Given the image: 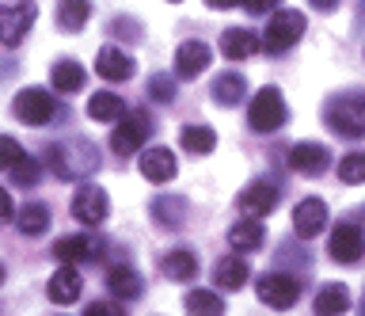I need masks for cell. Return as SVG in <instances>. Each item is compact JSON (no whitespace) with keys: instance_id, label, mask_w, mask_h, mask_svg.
I'll return each mask as SVG.
<instances>
[{"instance_id":"cell-12","label":"cell","mask_w":365,"mask_h":316,"mask_svg":"<svg viewBox=\"0 0 365 316\" xmlns=\"http://www.w3.org/2000/svg\"><path fill=\"white\" fill-rule=\"evenodd\" d=\"M236 206L244 210V218H267V213H274V206H278V187L274 183H247L244 190H240Z\"/></svg>"},{"instance_id":"cell-24","label":"cell","mask_w":365,"mask_h":316,"mask_svg":"<svg viewBox=\"0 0 365 316\" xmlns=\"http://www.w3.org/2000/svg\"><path fill=\"white\" fill-rule=\"evenodd\" d=\"M16 225L23 236H42L50 229V210L42 206V202H27V206L16 210Z\"/></svg>"},{"instance_id":"cell-33","label":"cell","mask_w":365,"mask_h":316,"mask_svg":"<svg viewBox=\"0 0 365 316\" xmlns=\"http://www.w3.org/2000/svg\"><path fill=\"white\" fill-rule=\"evenodd\" d=\"M339 179L342 183H365V153H350L339 160Z\"/></svg>"},{"instance_id":"cell-43","label":"cell","mask_w":365,"mask_h":316,"mask_svg":"<svg viewBox=\"0 0 365 316\" xmlns=\"http://www.w3.org/2000/svg\"><path fill=\"white\" fill-rule=\"evenodd\" d=\"M171 4H179V0H171Z\"/></svg>"},{"instance_id":"cell-39","label":"cell","mask_w":365,"mask_h":316,"mask_svg":"<svg viewBox=\"0 0 365 316\" xmlns=\"http://www.w3.org/2000/svg\"><path fill=\"white\" fill-rule=\"evenodd\" d=\"M278 4H282V0H244V8H247V12H255V16H262V12H274Z\"/></svg>"},{"instance_id":"cell-25","label":"cell","mask_w":365,"mask_h":316,"mask_svg":"<svg viewBox=\"0 0 365 316\" xmlns=\"http://www.w3.org/2000/svg\"><path fill=\"white\" fill-rule=\"evenodd\" d=\"M194 275H198V259H194V252H187V248H175V252L164 255V278H171V282H190Z\"/></svg>"},{"instance_id":"cell-5","label":"cell","mask_w":365,"mask_h":316,"mask_svg":"<svg viewBox=\"0 0 365 316\" xmlns=\"http://www.w3.org/2000/svg\"><path fill=\"white\" fill-rule=\"evenodd\" d=\"M304 35V16L301 12H274V19L267 24V31H262V42H267L270 53H282L297 46V39Z\"/></svg>"},{"instance_id":"cell-10","label":"cell","mask_w":365,"mask_h":316,"mask_svg":"<svg viewBox=\"0 0 365 316\" xmlns=\"http://www.w3.org/2000/svg\"><path fill=\"white\" fill-rule=\"evenodd\" d=\"M327 255L335 259V263H358L365 255V233L358 225H335V233H331L327 240Z\"/></svg>"},{"instance_id":"cell-42","label":"cell","mask_w":365,"mask_h":316,"mask_svg":"<svg viewBox=\"0 0 365 316\" xmlns=\"http://www.w3.org/2000/svg\"><path fill=\"white\" fill-rule=\"evenodd\" d=\"M0 282H4V263H0Z\"/></svg>"},{"instance_id":"cell-14","label":"cell","mask_w":365,"mask_h":316,"mask_svg":"<svg viewBox=\"0 0 365 316\" xmlns=\"http://www.w3.org/2000/svg\"><path fill=\"white\" fill-rule=\"evenodd\" d=\"M210 61H213V50L205 46V42H198V39L182 42V46L175 50V73L182 76V81L205 73V69H210Z\"/></svg>"},{"instance_id":"cell-34","label":"cell","mask_w":365,"mask_h":316,"mask_svg":"<svg viewBox=\"0 0 365 316\" xmlns=\"http://www.w3.org/2000/svg\"><path fill=\"white\" fill-rule=\"evenodd\" d=\"M23 156H27V153H23V145L16 138H8V133H0V172H11Z\"/></svg>"},{"instance_id":"cell-27","label":"cell","mask_w":365,"mask_h":316,"mask_svg":"<svg viewBox=\"0 0 365 316\" xmlns=\"http://www.w3.org/2000/svg\"><path fill=\"white\" fill-rule=\"evenodd\" d=\"M107 290L114 293V297L133 301V297H141V278H137V270H133V267H110Z\"/></svg>"},{"instance_id":"cell-16","label":"cell","mask_w":365,"mask_h":316,"mask_svg":"<svg viewBox=\"0 0 365 316\" xmlns=\"http://www.w3.org/2000/svg\"><path fill=\"white\" fill-rule=\"evenodd\" d=\"M46 293H50V301H57V305H73L80 293H84V278H80L76 267H65V263H61V270H53V278H50V286H46Z\"/></svg>"},{"instance_id":"cell-13","label":"cell","mask_w":365,"mask_h":316,"mask_svg":"<svg viewBox=\"0 0 365 316\" xmlns=\"http://www.w3.org/2000/svg\"><path fill=\"white\" fill-rule=\"evenodd\" d=\"M324 225H327L324 198H301V202H297V210H293V229H297V236L312 240V236L324 233Z\"/></svg>"},{"instance_id":"cell-32","label":"cell","mask_w":365,"mask_h":316,"mask_svg":"<svg viewBox=\"0 0 365 316\" xmlns=\"http://www.w3.org/2000/svg\"><path fill=\"white\" fill-rule=\"evenodd\" d=\"M153 218L160 225H168V229H175V225H182V218H187V206H182V198L164 195V198L153 202Z\"/></svg>"},{"instance_id":"cell-3","label":"cell","mask_w":365,"mask_h":316,"mask_svg":"<svg viewBox=\"0 0 365 316\" xmlns=\"http://www.w3.org/2000/svg\"><path fill=\"white\" fill-rule=\"evenodd\" d=\"M285 96L278 92V88H262V92H255V99H251V107H247V122H251V130H259V133H274V130H282L285 126Z\"/></svg>"},{"instance_id":"cell-4","label":"cell","mask_w":365,"mask_h":316,"mask_svg":"<svg viewBox=\"0 0 365 316\" xmlns=\"http://www.w3.org/2000/svg\"><path fill=\"white\" fill-rule=\"evenodd\" d=\"M259 301L270 305V309H293L297 297H301V282L293 275H282V270H270V275L259 278Z\"/></svg>"},{"instance_id":"cell-36","label":"cell","mask_w":365,"mask_h":316,"mask_svg":"<svg viewBox=\"0 0 365 316\" xmlns=\"http://www.w3.org/2000/svg\"><path fill=\"white\" fill-rule=\"evenodd\" d=\"M148 96H153L156 103H171V99H175V81H171L168 73H156L153 81H148Z\"/></svg>"},{"instance_id":"cell-35","label":"cell","mask_w":365,"mask_h":316,"mask_svg":"<svg viewBox=\"0 0 365 316\" xmlns=\"http://www.w3.org/2000/svg\"><path fill=\"white\" fill-rule=\"evenodd\" d=\"M38 172H42V164L34 160V156H23V160L11 168V179H16L19 187H34L38 183Z\"/></svg>"},{"instance_id":"cell-18","label":"cell","mask_w":365,"mask_h":316,"mask_svg":"<svg viewBox=\"0 0 365 316\" xmlns=\"http://www.w3.org/2000/svg\"><path fill=\"white\" fill-rule=\"evenodd\" d=\"M262 236H267L262 221L259 218H244V221H236L232 229H228V244H232L240 255H247V252H259L262 248Z\"/></svg>"},{"instance_id":"cell-31","label":"cell","mask_w":365,"mask_h":316,"mask_svg":"<svg viewBox=\"0 0 365 316\" xmlns=\"http://www.w3.org/2000/svg\"><path fill=\"white\" fill-rule=\"evenodd\" d=\"M187 312L190 316H221L225 312V301L217 297L213 290H190L187 293Z\"/></svg>"},{"instance_id":"cell-15","label":"cell","mask_w":365,"mask_h":316,"mask_svg":"<svg viewBox=\"0 0 365 316\" xmlns=\"http://www.w3.org/2000/svg\"><path fill=\"white\" fill-rule=\"evenodd\" d=\"M133 58L125 50H118V46H103L99 50V58H96V73L103 76V81H110V84H118V81H130L133 76Z\"/></svg>"},{"instance_id":"cell-2","label":"cell","mask_w":365,"mask_h":316,"mask_svg":"<svg viewBox=\"0 0 365 316\" xmlns=\"http://www.w3.org/2000/svg\"><path fill=\"white\" fill-rule=\"evenodd\" d=\"M327 126L335 133H342V138H365V96L361 92H346V96L331 99Z\"/></svg>"},{"instance_id":"cell-23","label":"cell","mask_w":365,"mask_h":316,"mask_svg":"<svg viewBox=\"0 0 365 316\" xmlns=\"http://www.w3.org/2000/svg\"><path fill=\"white\" fill-rule=\"evenodd\" d=\"M88 16H91V4H88V0H57V27L68 31V35L84 31Z\"/></svg>"},{"instance_id":"cell-8","label":"cell","mask_w":365,"mask_h":316,"mask_svg":"<svg viewBox=\"0 0 365 316\" xmlns=\"http://www.w3.org/2000/svg\"><path fill=\"white\" fill-rule=\"evenodd\" d=\"M34 16H38L34 4H0V42L4 46H19L27 39Z\"/></svg>"},{"instance_id":"cell-6","label":"cell","mask_w":365,"mask_h":316,"mask_svg":"<svg viewBox=\"0 0 365 316\" xmlns=\"http://www.w3.org/2000/svg\"><path fill=\"white\" fill-rule=\"evenodd\" d=\"M145 138H148V115H141V111H130V115H122L118 126H114L110 149L118 153V156H133V153L145 145Z\"/></svg>"},{"instance_id":"cell-11","label":"cell","mask_w":365,"mask_h":316,"mask_svg":"<svg viewBox=\"0 0 365 316\" xmlns=\"http://www.w3.org/2000/svg\"><path fill=\"white\" fill-rule=\"evenodd\" d=\"M289 168L297 175H324L331 168V153L319 141H301L289 149Z\"/></svg>"},{"instance_id":"cell-30","label":"cell","mask_w":365,"mask_h":316,"mask_svg":"<svg viewBox=\"0 0 365 316\" xmlns=\"http://www.w3.org/2000/svg\"><path fill=\"white\" fill-rule=\"evenodd\" d=\"M244 76H240V73H221V76H217V81H213V99H217V103H225V107H236L240 103V99H244Z\"/></svg>"},{"instance_id":"cell-9","label":"cell","mask_w":365,"mask_h":316,"mask_svg":"<svg viewBox=\"0 0 365 316\" xmlns=\"http://www.w3.org/2000/svg\"><path fill=\"white\" fill-rule=\"evenodd\" d=\"M107 210H110L107 190L96 187V183H84L73 195V218L80 225H103V221H107Z\"/></svg>"},{"instance_id":"cell-17","label":"cell","mask_w":365,"mask_h":316,"mask_svg":"<svg viewBox=\"0 0 365 316\" xmlns=\"http://www.w3.org/2000/svg\"><path fill=\"white\" fill-rule=\"evenodd\" d=\"M96 252H99L96 236H61V240L53 244V255L61 259L65 267H76V263H84V259H91Z\"/></svg>"},{"instance_id":"cell-21","label":"cell","mask_w":365,"mask_h":316,"mask_svg":"<svg viewBox=\"0 0 365 316\" xmlns=\"http://www.w3.org/2000/svg\"><path fill=\"white\" fill-rule=\"evenodd\" d=\"M141 175L148 183H168V179H175V156L168 149H145L141 153Z\"/></svg>"},{"instance_id":"cell-7","label":"cell","mask_w":365,"mask_h":316,"mask_svg":"<svg viewBox=\"0 0 365 316\" xmlns=\"http://www.w3.org/2000/svg\"><path fill=\"white\" fill-rule=\"evenodd\" d=\"M11 111H16V118L27 122V126H46L57 107H53L50 92H42V88H23L16 96V103H11Z\"/></svg>"},{"instance_id":"cell-20","label":"cell","mask_w":365,"mask_h":316,"mask_svg":"<svg viewBox=\"0 0 365 316\" xmlns=\"http://www.w3.org/2000/svg\"><path fill=\"white\" fill-rule=\"evenodd\" d=\"M255 50H259V39H255V31H247V27H228L221 35V53L232 61H247Z\"/></svg>"},{"instance_id":"cell-1","label":"cell","mask_w":365,"mask_h":316,"mask_svg":"<svg viewBox=\"0 0 365 316\" xmlns=\"http://www.w3.org/2000/svg\"><path fill=\"white\" fill-rule=\"evenodd\" d=\"M46 164L57 179H80V175H91L99 168V153L91 141H80V138H68V141H53L46 149Z\"/></svg>"},{"instance_id":"cell-29","label":"cell","mask_w":365,"mask_h":316,"mask_svg":"<svg viewBox=\"0 0 365 316\" xmlns=\"http://www.w3.org/2000/svg\"><path fill=\"white\" fill-rule=\"evenodd\" d=\"M50 81H53L57 92L73 96V92H80V88H84V69H80L76 61H57L53 73H50Z\"/></svg>"},{"instance_id":"cell-19","label":"cell","mask_w":365,"mask_h":316,"mask_svg":"<svg viewBox=\"0 0 365 316\" xmlns=\"http://www.w3.org/2000/svg\"><path fill=\"white\" fill-rule=\"evenodd\" d=\"M346 309H350V290L342 286V282H327V286H319L316 301H312L316 316H342Z\"/></svg>"},{"instance_id":"cell-22","label":"cell","mask_w":365,"mask_h":316,"mask_svg":"<svg viewBox=\"0 0 365 316\" xmlns=\"http://www.w3.org/2000/svg\"><path fill=\"white\" fill-rule=\"evenodd\" d=\"M247 278H251V267L244 263V255H225V259H217L213 282H217L221 290H240Z\"/></svg>"},{"instance_id":"cell-41","label":"cell","mask_w":365,"mask_h":316,"mask_svg":"<svg viewBox=\"0 0 365 316\" xmlns=\"http://www.w3.org/2000/svg\"><path fill=\"white\" fill-rule=\"evenodd\" d=\"M205 4H210V8H221V12H225V8H236V4H244V0H205Z\"/></svg>"},{"instance_id":"cell-28","label":"cell","mask_w":365,"mask_h":316,"mask_svg":"<svg viewBox=\"0 0 365 316\" xmlns=\"http://www.w3.org/2000/svg\"><path fill=\"white\" fill-rule=\"evenodd\" d=\"M179 145L187 153L194 156H205V153H213V145H217V133L210 126H182L179 130Z\"/></svg>"},{"instance_id":"cell-26","label":"cell","mask_w":365,"mask_h":316,"mask_svg":"<svg viewBox=\"0 0 365 316\" xmlns=\"http://www.w3.org/2000/svg\"><path fill=\"white\" fill-rule=\"evenodd\" d=\"M125 115V103H122V96H114V92H96L88 99V118H96V122H118Z\"/></svg>"},{"instance_id":"cell-37","label":"cell","mask_w":365,"mask_h":316,"mask_svg":"<svg viewBox=\"0 0 365 316\" xmlns=\"http://www.w3.org/2000/svg\"><path fill=\"white\" fill-rule=\"evenodd\" d=\"M11 218H16V206H11V195L0 187V225H8Z\"/></svg>"},{"instance_id":"cell-40","label":"cell","mask_w":365,"mask_h":316,"mask_svg":"<svg viewBox=\"0 0 365 316\" xmlns=\"http://www.w3.org/2000/svg\"><path fill=\"white\" fill-rule=\"evenodd\" d=\"M312 8H319V12H331V8H339V0H308Z\"/></svg>"},{"instance_id":"cell-38","label":"cell","mask_w":365,"mask_h":316,"mask_svg":"<svg viewBox=\"0 0 365 316\" xmlns=\"http://www.w3.org/2000/svg\"><path fill=\"white\" fill-rule=\"evenodd\" d=\"M84 316H118V309H114L110 301H91L84 309Z\"/></svg>"}]
</instances>
